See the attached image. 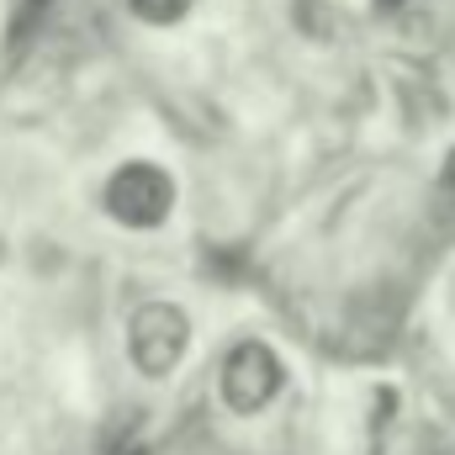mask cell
Returning a JSON list of instances; mask_svg holds the SVG:
<instances>
[{
    "instance_id": "obj_1",
    "label": "cell",
    "mask_w": 455,
    "mask_h": 455,
    "mask_svg": "<svg viewBox=\"0 0 455 455\" xmlns=\"http://www.w3.org/2000/svg\"><path fill=\"white\" fill-rule=\"evenodd\" d=\"M281 387H286V365H281V355H275L270 344L243 339V344H233V349L223 355L218 392H223L228 413L254 419V413H265V408L281 397Z\"/></svg>"
},
{
    "instance_id": "obj_7",
    "label": "cell",
    "mask_w": 455,
    "mask_h": 455,
    "mask_svg": "<svg viewBox=\"0 0 455 455\" xmlns=\"http://www.w3.org/2000/svg\"><path fill=\"white\" fill-rule=\"evenodd\" d=\"M32 5H43V0H32Z\"/></svg>"
},
{
    "instance_id": "obj_5",
    "label": "cell",
    "mask_w": 455,
    "mask_h": 455,
    "mask_svg": "<svg viewBox=\"0 0 455 455\" xmlns=\"http://www.w3.org/2000/svg\"><path fill=\"white\" fill-rule=\"evenodd\" d=\"M445 196L455 202V148L445 154Z\"/></svg>"
},
{
    "instance_id": "obj_6",
    "label": "cell",
    "mask_w": 455,
    "mask_h": 455,
    "mask_svg": "<svg viewBox=\"0 0 455 455\" xmlns=\"http://www.w3.org/2000/svg\"><path fill=\"white\" fill-rule=\"evenodd\" d=\"M392 5H403V0H376V11H392Z\"/></svg>"
},
{
    "instance_id": "obj_4",
    "label": "cell",
    "mask_w": 455,
    "mask_h": 455,
    "mask_svg": "<svg viewBox=\"0 0 455 455\" xmlns=\"http://www.w3.org/2000/svg\"><path fill=\"white\" fill-rule=\"evenodd\" d=\"M127 5H132V16L148 21V27H175L196 0H127Z\"/></svg>"
},
{
    "instance_id": "obj_3",
    "label": "cell",
    "mask_w": 455,
    "mask_h": 455,
    "mask_svg": "<svg viewBox=\"0 0 455 455\" xmlns=\"http://www.w3.org/2000/svg\"><path fill=\"white\" fill-rule=\"evenodd\" d=\"M186 344H191V318L170 302H143L127 323V360L154 381L186 360Z\"/></svg>"
},
{
    "instance_id": "obj_2",
    "label": "cell",
    "mask_w": 455,
    "mask_h": 455,
    "mask_svg": "<svg viewBox=\"0 0 455 455\" xmlns=\"http://www.w3.org/2000/svg\"><path fill=\"white\" fill-rule=\"evenodd\" d=\"M101 207L122 228H159L175 212V180L148 159H127L122 170H112V180L101 191Z\"/></svg>"
}]
</instances>
